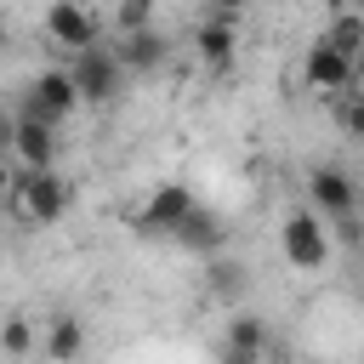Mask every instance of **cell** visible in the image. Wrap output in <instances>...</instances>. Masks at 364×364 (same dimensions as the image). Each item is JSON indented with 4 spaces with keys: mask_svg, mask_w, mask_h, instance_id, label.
Masks as SVG:
<instances>
[{
    "mask_svg": "<svg viewBox=\"0 0 364 364\" xmlns=\"http://www.w3.org/2000/svg\"><path fill=\"white\" fill-rule=\"evenodd\" d=\"M6 210L17 216V222H28V228H51L63 210H68V182L57 176V165L51 171H11V193H6Z\"/></svg>",
    "mask_w": 364,
    "mask_h": 364,
    "instance_id": "6da1fadb",
    "label": "cell"
},
{
    "mask_svg": "<svg viewBox=\"0 0 364 364\" xmlns=\"http://www.w3.org/2000/svg\"><path fill=\"white\" fill-rule=\"evenodd\" d=\"M279 245H284V262L301 267V273H318L330 262V233H324L318 210H290L284 228H279Z\"/></svg>",
    "mask_w": 364,
    "mask_h": 364,
    "instance_id": "7a4b0ae2",
    "label": "cell"
},
{
    "mask_svg": "<svg viewBox=\"0 0 364 364\" xmlns=\"http://www.w3.org/2000/svg\"><path fill=\"white\" fill-rule=\"evenodd\" d=\"M68 80H74L80 102H114V97H119V80H125V68H119L114 46H85V51H74V68H68Z\"/></svg>",
    "mask_w": 364,
    "mask_h": 364,
    "instance_id": "3957f363",
    "label": "cell"
},
{
    "mask_svg": "<svg viewBox=\"0 0 364 364\" xmlns=\"http://www.w3.org/2000/svg\"><path fill=\"white\" fill-rule=\"evenodd\" d=\"M80 108V91L68 74H34L28 91H23V119H40V125H63L68 114Z\"/></svg>",
    "mask_w": 364,
    "mask_h": 364,
    "instance_id": "277c9868",
    "label": "cell"
},
{
    "mask_svg": "<svg viewBox=\"0 0 364 364\" xmlns=\"http://www.w3.org/2000/svg\"><path fill=\"white\" fill-rule=\"evenodd\" d=\"M193 205H199V199L188 193V182H159V188L142 199V210H131V228H136V233H171Z\"/></svg>",
    "mask_w": 364,
    "mask_h": 364,
    "instance_id": "5b68a950",
    "label": "cell"
},
{
    "mask_svg": "<svg viewBox=\"0 0 364 364\" xmlns=\"http://www.w3.org/2000/svg\"><path fill=\"white\" fill-rule=\"evenodd\" d=\"M307 199H313L318 216L347 222V216L358 210V182H353L341 165H313V176H307Z\"/></svg>",
    "mask_w": 364,
    "mask_h": 364,
    "instance_id": "8992f818",
    "label": "cell"
},
{
    "mask_svg": "<svg viewBox=\"0 0 364 364\" xmlns=\"http://www.w3.org/2000/svg\"><path fill=\"white\" fill-rule=\"evenodd\" d=\"M46 34L68 51H85V46H97V17L80 0H51L46 6Z\"/></svg>",
    "mask_w": 364,
    "mask_h": 364,
    "instance_id": "52a82bcc",
    "label": "cell"
},
{
    "mask_svg": "<svg viewBox=\"0 0 364 364\" xmlns=\"http://www.w3.org/2000/svg\"><path fill=\"white\" fill-rule=\"evenodd\" d=\"M114 57H119V68H125V74H154V68H165L171 46H165V34H159V28H131V34H119Z\"/></svg>",
    "mask_w": 364,
    "mask_h": 364,
    "instance_id": "ba28073f",
    "label": "cell"
},
{
    "mask_svg": "<svg viewBox=\"0 0 364 364\" xmlns=\"http://www.w3.org/2000/svg\"><path fill=\"white\" fill-rule=\"evenodd\" d=\"M11 148L23 154L28 171H51L57 165V125H40V119H11Z\"/></svg>",
    "mask_w": 364,
    "mask_h": 364,
    "instance_id": "9c48e42d",
    "label": "cell"
},
{
    "mask_svg": "<svg viewBox=\"0 0 364 364\" xmlns=\"http://www.w3.org/2000/svg\"><path fill=\"white\" fill-rule=\"evenodd\" d=\"M353 74H358L353 57H341V51L324 46V40H313V51H307V85H313V91H341Z\"/></svg>",
    "mask_w": 364,
    "mask_h": 364,
    "instance_id": "30bf717a",
    "label": "cell"
},
{
    "mask_svg": "<svg viewBox=\"0 0 364 364\" xmlns=\"http://www.w3.org/2000/svg\"><path fill=\"white\" fill-rule=\"evenodd\" d=\"M233 57H239V34H233V23H205L199 28V63H205V74H228L233 68Z\"/></svg>",
    "mask_w": 364,
    "mask_h": 364,
    "instance_id": "8fae6325",
    "label": "cell"
},
{
    "mask_svg": "<svg viewBox=\"0 0 364 364\" xmlns=\"http://www.w3.org/2000/svg\"><path fill=\"white\" fill-rule=\"evenodd\" d=\"M85 353V324L74 318V313H57L51 324H46V358L51 364H74Z\"/></svg>",
    "mask_w": 364,
    "mask_h": 364,
    "instance_id": "7c38bea8",
    "label": "cell"
},
{
    "mask_svg": "<svg viewBox=\"0 0 364 364\" xmlns=\"http://www.w3.org/2000/svg\"><path fill=\"white\" fill-rule=\"evenodd\" d=\"M171 239L188 245V250H216V245H222V228H216V216H210L205 205H193V210L171 228Z\"/></svg>",
    "mask_w": 364,
    "mask_h": 364,
    "instance_id": "4fadbf2b",
    "label": "cell"
},
{
    "mask_svg": "<svg viewBox=\"0 0 364 364\" xmlns=\"http://www.w3.org/2000/svg\"><path fill=\"white\" fill-rule=\"evenodd\" d=\"M318 40H324V46H336L341 57H353V63H358V57H364V11H336V23H330Z\"/></svg>",
    "mask_w": 364,
    "mask_h": 364,
    "instance_id": "5bb4252c",
    "label": "cell"
},
{
    "mask_svg": "<svg viewBox=\"0 0 364 364\" xmlns=\"http://www.w3.org/2000/svg\"><path fill=\"white\" fill-rule=\"evenodd\" d=\"M222 347H239V353H262V347H267V324H262L256 313H233V318H228V336H222Z\"/></svg>",
    "mask_w": 364,
    "mask_h": 364,
    "instance_id": "9a60e30c",
    "label": "cell"
},
{
    "mask_svg": "<svg viewBox=\"0 0 364 364\" xmlns=\"http://www.w3.org/2000/svg\"><path fill=\"white\" fill-rule=\"evenodd\" d=\"M34 347V330H28V318L23 313H11L6 324H0V353H11V358H23Z\"/></svg>",
    "mask_w": 364,
    "mask_h": 364,
    "instance_id": "2e32d148",
    "label": "cell"
},
{
    "mask_svg": "<svg viewBox=\"0 0 364 364\" xmlns=\"http://www.w3.org/2000/svg\"><path fill=\"white\" fill-rule=\"evenodd\" d=\"M148 17H154V0H119V34L148 28Z\"/></svg>",
    "mask_w": 364,
    "mask_h": 364,
    "instance_id": "e0dca14e",
    "label": "cell"
},
{
    "mask_svg": "<svg viewBox=\"0 0 364 364\" xmlns=\"http://www.w3.org/2000/svg\"><path fill=\"white\" fill-rule=\"evenodd\" d=\"M239 273H245V267H239V262H216V267H210V284H216V290H222V296H228V290H239V284H245V279H239Z\"/></svg>",
    "mask_w": 364,
    "mask_h": 364,
    "instance_id": "ac0fdd59",
    "label": "cell"
},
{
    "mask_svg": "<svg viewBox=\"0 0 364 364\" xmlns=\"http://www.w3.org/2000/svg\"><path fill=\"white\" fill-rule=\"evenodd\" d=\"M245 6H250V0H210V17H216V23H233Z\"/></svg>",
    "mask_w": 364,
    "mask_h": 364,
    "instance_id": "d6986e66",
    "label": "cell"
},
{
    "mask_svg": "<svg viewBox=\"0 0 364 364\" xmlns=\"http://www.w3.org/2000/svg\"><path fill=\"white\" fill-rule=\"evenodd\" d=\"M222 364H262V353H239V347H222Z\"/></svg>",
    "mask_w": 364,
    "mask_h": 364,
    "instance_id": "ffe728a7",
    "label": "cell"
},
{
    "mask_svg": "<svg viewBox=\"0 0 364 364\" xmlns=\"http://www.w3.org/2000/svg\"><path fill=\"white\" fill-rule=\"evenodd\" d=\"M6 193H11V171H6V159H0V205H6Z\"/></svg>",
    "mask_w": 364,
    "mask_h": 364,
    "instance_id": "44dd1931",
    "label": "cell"
},
{
    "mask_svg": "<svg viewBox=\"0 0 364 364\" xmlns=\"http://www.w3.org/2000/svg\"><path fill=\"white\" fill-rule=\"evenodd\" d=\"M324 6H330V11H353V0H324Z\"/></svg>",
    "mask_w": 364,
    "mask_h": 364,
    "instance_id": "7402d4cb",
    "label": "cell"
}]
</instances>
